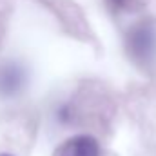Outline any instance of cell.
I'll return each instance as SVG.
<instances>
[{
    "label": "cell",
    "mask_w": 156,
    "mask_h": 156,
    "mask_svg": "<svg viewBox=\"0 0 156 156\" xmlns=\"http://www.w3.org/2000/svg\"><path fill=\"white\" fill-rule=\"evenodd\" d=\"M154 33L147 26L136 27L129 37V47L138 60H149L154 53Z\"/></svg>",
    "instance_id": "obj_1"
},
{
    "label": "cell",
    "mask_w": 156,
    "mask_h": 156,
    "mask_svg": "<svg viewBox=\"0 0 156 156\" xmlns=\"http://www.w3.org/2000/svg\"><path fill=\"white\" fill-rule=\"evenodd\" d=\"M58 156H100V145L89 134H76L60 147Z\"/></svg>",
    "instance_id": "obj_2"
},
{
    "label": "cell",
    "mask_w": 156,
    "mask_h": 156,
    "mask_svg": "<svg viewBox=\"0 0 156 156\" xmlns=\"http://www.w3.org/2000/svg\"><path fill=\"white\" fill-rule=\"evenodd\" d=\"M26 82L24 76V71L15 66V64H5L2 69H0V94L4 96H11V94H16L22 85Z\"/></svg>",
    "instance_id": "obj_3"
},
{
    "label": "cell",
    "mask_w": 156,
    "mask_h": 156,
    "mask_svg": "<svg viewBox=\"0 0 156 156\" xmlns=\"http://www.w3.org/2000/svg\"><path fill=\"white\" fill-rule=\"evenodd\" d=\"M105 2H107L113 9H122V7L125 5V2H127V0H105Z\"/></svg>",
    "instance_id": "obj_4"
},
{
    "label": "cell",
    "mask_w": 156,
    "mask_h": 156,
    "mask_svg": "<svg viewBox=\"0 0 156 156\" xmlns=\"http://www.w3.org/2000/svg\"><path fill=\"white\" fill-rule=\"evenodd\" d=\"M0 156H13V154H9V153H0Z\"/></svg>",
    "instance_id": "obj_5"
}]
</instances>
